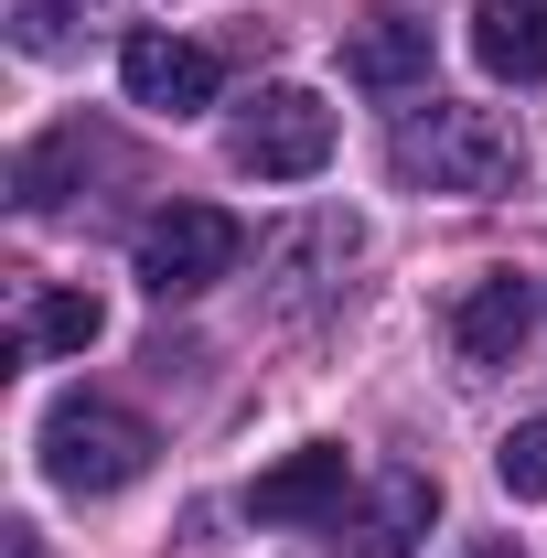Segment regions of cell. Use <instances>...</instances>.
I'll return each instance as SVG.
<instances>
[{
    "label": "cell",
    "instance_id": "6da1fadb",
    "mask_svg": "<svg viewBox=\"0 0 547 558\" xmlns=\"http://www.w3.org/2000/svg\"><path fill=\"white\" fill-rule=\"evenodd\" d=\"M387 172L418 194H515L526 172V140L505 108H462V97H429L387 130Z\"/></svg>",
    "mask_w": 547,
    "mask_h": 558
},
{
    "label": "cell",
    "instance_id": "7a4b0ae2",
    "mask_svg": "<svg viewBox=\"0 0 547 558\" xmlns=\"http://www.w3.org/2000/svg\"><path fill=\"white\" fill-rule=\"evenodd\" d=\"M150 418L139 409H119V398H65V409L44 418V473L65 494H119V484H139L150 473Z\"/></svg>",
    "mask_w": 547,
    "mask_h": 558
},
{
    "label": "cell",
    "instance_id": "3957f363",
    "mask_svg": "<svg viewBox=\"0 0 547 558\" xmlns=\"http://www.w3.org/2000/svg\"><path fill=\"white\" fill-rule=\"evenodd\" d=\"M139 279L161 290V301H194V290H215V279H236V258H247V226L226 205H161L150 226H139Z\"/></svg>",
    "mask_w": 547,
    "mask_h": 558
},
{
    "label": "cell",
    "instance_id": "277c9868",
    "mask_svg": "<svg viewBox=\"0 0 547 558\" xmlns=\"http://www.w3.org/2000/svg\"><path fill=\"white\" fill-rule=\"evenodd\" d=\"M226 150H236V172H258V183H312V172L333 161V108H323L312 86H258Z\"/></svg>",
    "mask_w": 547,
    "mask_h": 558
},
{
    "label": "cell",
    "instance_id": "5b68a950",
    "mask_svg": "<svg viewBox=\"0 0 547 558\" xmlns=\"http://www.w3.org/2000/svg\"><path fill=\"white\" fill-rule=\"evenodd\" d=\"M526 333H537V279L526 269H483L451 290V354L462 365H515Z\"/></svg>",
    "mask_w": 547,
    "mask_h": 558
},
{
    "label": "cell",
    "instance_id": "8992f818",
    "mask_svg": "<svg viewBox=\"0 0 547 558\" xmlns=\"http://www.w3.org/2000/svg\"><path fill=\"white\" fill-rule=\"evenodd\" d=\"M119 86H130V108L194 119V108H215L226 65H215L205 44H183V33H130V44H119Z\"/></svg>",
    "mask_w": 547,
    "mask_h": 558
},
{
    "label": "cell",
    "instance_id": "52a82bcc",
    "mask_svg": "<svg viewBox=\"0 0 547 558\" xmlns=\"http://www.w3.org/2000/svg\"><path fill=\"white\" fill-rule=\"evenodd\" d=\"M343 494H354V462L333 440H312V451H290L247 484V515L258 526H343Z\"/></svg>",
    "mask_w": 547,
    "mask_h": 558
},
{
    "label": "cell",
    "instance_id": "ba28073f",
    "mask_svg": "<svg viewBox=\"0 0 547 558\" xmlns=\"http://www.w3.org/2000/svg\"><path fill=\"white\" fill-rule=\"evenodd\" d=\"M429 515H440V484L429 473H376L365 505L343 515V558H409L429 537Z\"/></svg>",
    "mask_w": 547,
    "mask_h": 558
},
{
    "label": "cell",
    "instance_id": "9c48e42d",
    "mask_svg": "<svg viewBox=\"0 0 547 558\" xmlns=\"http://www.w3.org/2000/svg\"><path fill=\"white\" fill-rule=\"evenodd\" d=\"M343 65H354V86H376V97H418L429 86V22L418 11H365L354 44H343Z\"/></svg>",
    "mask_w": 547,
    "mask_h": 558
},
{
    "label": "cell",
    "instance_id": "30bf717a",
    "mask_svg": "<svg viewBox=\"0 0 547 558\" xmlns=\"http://www.w3.org/2000/svg\"><path fill=\"white\" fill-rule=\"evenodd\" d=\"M473 54L505 86H547V0H473Z\"/></svg>",
    "mask_w": 547,
    "mask_h": 558
},
{
    "label": "cell",
    "instance_id": "8fae6325",
    "mask_svg": "<svg viewBox=\"0 0 547 558\" xmlns=\"http://www.w3.org/2000/svg\"><path fill=\"white\" fill-rule=\"evenodd\" d=\"M97 333H108L97 290H22V333H11L22 354H86Z\"/></svg>",
    "mask_w": 547,
    "mask_h": 558
},
{
    "label": "cell",
    "instance_id": "7c38bea8",
    "mask_svg": "<svg viewBox=\"0 0 547 558\" xmlns=\"http://www.w3.org/2000/svg\"><path fill=\"white\" fill-rule=\"evenodd\" d=\"M494 473H505V494H515V505H547V418H526V429L494 451Z\"/></svg>",
    "mask_w": 547,
    "mask_h": 558
},
{
    "label": "cell",
    "instance_id": "4fadbf2b",
    "mask_svg": "<svg viewBox=\"0 0 547 558\" xmlns=\"http://www.w3.org/2000/svg\"><path fill=\"white\" fill-rule=\"evenodd\" d=\"M75 22H97V0H11V33H22V54H54Z\"/></svg>",
    "mask_w": 547,
    "mask_h": 558
},
{
    "label": "cell",
    "instance_id": "5bb4252c",
    "mask_svg": "<svg viewBox=\"0 0 547 558\" xmlns=\"http://www.w3.org/2000/svg\"><path fill=\"white\" fill-rule=\"evenodd\" d=\"M0 558H44V537L33 526H0Z\"/></svg>",
    "mask_w": 547,
    "mask_h": 558
},
{
    "label": "cell",
    "instance_id": "9a60e30c",
    "mask_svg": "<svg viewBox=\"0 0 547 558\" xmlns=\"http://www.w3.org/2000/svg\"><path fill=\"white\" fill-rule=\"evenodd\" d=\"M462 558H526V548H515V537H473Z\"/></svg>",
    "mask_w": 547,
    "mask_h": 558
}]
</instances>
